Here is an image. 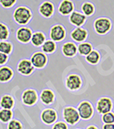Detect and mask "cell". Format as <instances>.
<instances>
[{"label":"cell","instance_id":"6da1fadb","mask_svg":"<svg viewBox=\"0 0 114 129\" xmlns=\"http://www.w3.org/2000/svg\"><path fill=\"white\" fill-rule=\"evenodd\" d=\"M12 17L16 23L24 26L31 20L33 13L28 7L19 6L14 10Z\"/></svg>","mask_w":114,"mask_h":129},{"label":"cell","instance_id":"7a4b0ae2","mask_svg":"<svg viewBox=\"0 0 114 129\" xmlns=\"http://www.w3.org/2000/svg\"><path fill=\"white\" fill-rule=\"evenodd\" d=\"M64 120L69 125H75L79 122L80 117L78 111L73 107H67L63 110Z\"/></svg>","mask_w":114,"mask_h":129},{"label":"cell","instance_id":"3957f363","mask_svg":"<svg viewBox=\"0 0 114 129\" xmlns=\"http://www.w3.org/2000/svg\"><path fill=\"white\" fill-rule=\"evenodd\" d=\"M94 28L97 34L103 35L110 30L111 28V22L108 18H97L94 23Z\"/></svg>","mask_w":114,"mask_h":129},{"label":"cell","instance_id":"277c9868","mask_svg":"<svg viewBox=\"0 0 114 129\" xmlns=\"http://www.w3.org/2000/svg\"><path fill=\"white\" fill-rule=\"evenodd\" d=\"M49 36L51 39L54 42L62 41L66 36V30L62 25H54L50 30Z\"/></svg>","mask_w":114,"mask_h":129},{"label":"cell","instance_id":"5b68a950","mask_svg":"<svg viewBox=\"0 0 114 129\" xmlns=\"http://www.w3.org/2000/svg\"><path fill=\"white\" fill-rule=\"evenodd\" d=\"M33 31L28 27L21 26L17 30L16 39L19 42L22 44H28L31 40Z\"/></svg>","mask_w":114,"mask_h":129},{"label":"cell","instance_id":"8992f818","mask_svg":"<svg viewBox=\"0 0 114 129\" xmlns=\"http://www.w3.org/2000/svg\"><path fill=\"white\" fill-rule=\"evenodd\" d=\"M30 62L35 68L41 69L46 66L47 63V57L44 53L37 52L31 56Z\"/></svg>","mask_w":114,"mask_h":129},{"label":"cell","instance_id":"52a82bcc","mask_svg":"<svg viewBox=\"0 0 114 129\" xmlns=\"http://www.w3.org/2000/svg\"><path fill=\"white\" fill-rule=\"evenodd\" d=\"M78 112L80 117L83 120H88L92 116L93 114V108L91 104L88 102L84 101L81 102L78 107Z\"/></svg>","mask_w":114,"mask_h":129},{"label":"cell","instance_id":"ba28073f","mask_svg":"<svg viewBox=\"0 0 114 129\" xmlns=\"http://www.w3.org/2000/svg\"><path fill=\"white\" fill-rule=\"evenodd\" d=\"M38 94L33 89H26L22 94V101L23 104L27 106H33L38 101Z\"/></svg>","mask_w":114,"mask_h":129},{"label":"cell","instance_id":"9c48e42d","mask_svg":"<svg viewBox=\"0 0 114 129\" xmlns=\"http://www.w3.org/2000/svg\"><path fill=\"white\" fill-rule=\"evenodd\" d=\"M17 69L20 74L24 76H29L33 72L35 68L31 63L30 60L28 59H23L18 62Z\"/></svg>","mask_w":114,"mask_h":129},{"label":"cell","instance_id":"30bf717a","mask_svg":"<svg viewBox=\"0 0 114 129\" xmlns=\"http://www.w3.org/2000/svg\"><path fill=\"white\" fill-rule=\"evenodd\" d=\"M54 5L50 1L43 2L38 7V12L40 15L46 18H51L54 13Z\"/></svg>","mask_w":114,"mask_h":129},{"label":"cell","instance_id":"8fae6325","mask_svg":"<svg viewBox=\"0 0 114 129\" xmlns=\"http://www.w3.org/2000/svg\"><path fill=\"white\" fill-rule=\"evenodd\" d=\"M40 118L43 123H44L46 125H51L55 123V121L57 119V113L53 109L48 108L44 110L41 112Z\"/></svg>","mask_w":114,"mask_h":129},{"label":"cell","instance_id":"7c38bea8","mask_svg":"<svg viewBox=\"0 0 114 129\" xmlns=\"http://www.w3.org/2000/svg\"><path fill=\"white\" fill-rule=\"evenodd\" d=\"M112 107V101L108 97H103L97 102L96 109L100 114H105L110 112Z\"/></svg>","mask_w":114,"mask_h":129},{"label":"cell","instance_id":"4fadbf2b","mask_svg":"<svg viewBox=\"0 0 114 129\" xmlns=\"http://www.w3.org/2000/svg\"><path fill=\"white\" fill-rule=\"evenodd\" d=\"M74 3L71 0H62L58 7L59 12L62 15H69L74 12Z\"/></svg>","mask_w":114,"mask_h":129},{"label":"cell","instance_id":"5bb4252c","mask_svg":"<svg viewBox=\"0 0 114 129\" xmlns=\"http://www.w3.org/2000/svg\"><path fill=\"white\" fill-rule=\"evenodd\" d=\"M82 84V81L80 78L77 75L75 74H72L69 75L66 81V85L67 87L70 89V90H77L78 88H80Z\"/></svg>","mask_w":114,"mask_h":129},{"label":"cell","instance_id":"9a60e30c","mask_svg":"<svg viewBox=\"0 0 114 129\" xmlns=\"http://www.w3.org/2000/svg\"><path fill=\"white\" fill-rule=\"evenodd\" d=\"M69 22L72 25L77 27H80L85 23L86 20V16L84 14H82L79 12L74 11L69 15Z\"/></svg>","mask_w":114,"mask_h":129},{"label":"cell","instance_id":"2e32d148","mask_svg":"<svg viewBox=\"0 0 114 129\" xmlns=\"http://www.w3.org/2000/svg\"><path fill=\"white\" fill-rule=\"evenodd\" d=\"M87 36V30L80 27H77V28L73 30L72 32L71 33L72 39L77 42H82L85 40Z\"/></svg>","mask_w":114,"mask_h":129},{"label":"cell","instance_id":"e0dca14e","mask_svg":"<svg viewBox=\"0 0 114 129\" xmlns=\"http://www.w3.org/2000/svg\"><path fill=\"white\" fill-rule=\"evenodd\" d=\"M30 41L35 47H40L46 41V36L41 31H36L33 33Z\"/></svg>","mask_w":114,"mask_h":129},{"label":"cell","instance_id":"ac0fdd59","mask_svg":"<svg viewBox=\"0 0 114 129\" xmlns=\"http://www.w3.org/2000/svg\"><path fill=\"white\" fill-rule=\"evenodd\" d=\"M55 95L53 92L50 89H43L40 95V99L41 102L46 105H51L54 100Z\"/></svg>","mask_w":114,"mask_h":129},{"label":"cell","instance_id":"d6986e66","mask_svg":"<svg viewBox=\"0 0 114 129\" xmlns=\"http://www.w3.org/2000/svg\"><path fill=\"white\" fill-rule=\"evenodd\" d=\"M13 76V71L7 66H2L0 68V82L6 83L11 80Z\"/></svg>","mask_w":114,"mask_h":129},{"label":"cell","instance_id":"ffe728a7","mask_svg":"<svg viewBox=\"0 0 114 129\" xmlns=\"http://www.w3.org/2000/svg\"><path fill=\"white\" fill-rule=\"evenodd\" d=\"M77 51V46L72 42H67L63 45L62 52L67 57H73L76 54Z\"/></svg>","mask_w":114,"mask_h":129},{"label":"cell","instance_id":"44dd1931","mask_svg":"<svg viewBox=\"0 0 114 129\" xmlns=\"http://www.w3.org/2000/svg\"><path fill=\"white\" fill-rule=\"evenodd\" d=\"M14 100L11 96L6 94L2 96L0 100V106L2 109L11 110L14 106Z\"/></svg>","mask_w":114,"mask_h":129},{"label":"cell","instance_id":"7402d4cb","mask_svg":"<svg viewBox=\"0 0 114 129\" xmlns=\"http://www.w3.org/2000/svg\"><path fill=\"white\" fill-rule=\"evenodd\" d=\"M56 47V44L54 41H53L52 40H47L41 46V49L43 52L46 53V54H51L55 51Z\"/></svg>","mask_w":114,"mask_h":129},{"label":"cell","instance_id":"603a6c76","mask_svg":"<svg viewBox=\"0 0 114 129\" xmlns=\"http://www.w3.org/2000/svg\"><path fill=\"white\" fill-rule=\"evenodd\" d=\"M82 11L85 16H90L95 12V7L90 2H85L82 5Z\"/></svg>","mask_w":114,"mask_h":129},{"label":"cell","instance_id":"cb8c5ba5","mask_svg":"<svg viewBox=\"0 0 114 129\" xmlns=\"http://www.w3.org/2000/svg\"><path fill=\"white\" fill-rule=\"evenodd\" d=\"M12 117V112L10 110L2 109L0 110V120L2 123H7L10 121Z\"/></svg>","mask_w":114,"mask_h":129},{"label":"cell","instance_id":"d4e9b609","mask_svg":"<svg viewBox=\"0 0 114 129\" xmlns=\"http://www.w3.org/2000/svg\"><path fill=\"white\" fill-rule=\"evenodd\" d=\"M12 51V44L7 41H0V52L9 55Z\"/></svg>","mask_w":114,"mask_h":129},{"label":"cell","instance_id":"484cf974","mask_svg":"<svg viewBox=\"0 0 114 129\" xmlns=\"http://www.w3.org/2000/svg\"><path fill=\"white\" fill-rule=\"evenodd\" d=\"M10 36V30L7 25L3 23H0V41H6Z\"/></svg>","mask_w":114,"mask_h":129},{"label":"cell","instance_id":"4316f807","mask_svg":"<svg viewBox=\"0 0 114 129\" xmlns=\"http://www.w3.org/2000/svg\"><path fill=\"white\" fill-rule=\"evenodd\" d=\"M77 49L79 53L82 55H88L92 52V46L89 43H82Z\"/></svg>","mask_w":114,"mask_h":129},{"label":"cell","instance_id":"83f0119b","mask_svg":"<svg viewBox=\"0 0 114 129\" xmlns=\"http://www.w3.org/2000/svg\"><path fill=\"white\" fill-rule=\"evenodd\" d=\"M99 59H100V55L96 51H92L86 57L87 61L91 64H96L98 62Z\"/></svg>","mask_w":114,"mask_h":129},{"label":"cell","instance_id":"f1b7e54d","mask_svg":"<svg viewBox=\"0 0 114 129\" xmlns=\"http://www.w3.org/2000/svg\"><path fill=\"white\" fill-rule=\"evenodd\" d=\"M102 120L105 124H111L114 123V114L113 112H107L103 114Z\"/></svg>","mask_w":114,"mask_h":129},{"label":"cell","instance_id":"f546056e","mask_svg":"<svg viewBox=\"0 0 114 129\" xmlns=\"http://www.w3.org/2000/svg\"><path fill=\"white\" fill-rule=\"evenodd\" d=\"M17 0H0V5L5 9H10L15 6Z\"/></svg>","mask_w":114,"mask_h":129},{"label":"cell","instance_id":"4dcf8cb0","mask_svg":"<svg viewBox=\"0 0 114 129\" xmlns=\"http://www.w3.org/2000/svg\"><path fill=\"white\" fill-rule=\"evenodd\" d=\"M7 129H23V125L17 120H12L7 125Z\"/></svg>","mask_w":114,"mask_h":129},{"label":"cell","instance_id":"1f68e13d","mask_svg":"<svg viewBox=\"0 0 114 129\" xmlns=\"http://www.w3.org/2000/svg\"><path fill=\"white\" fill-rule=\"evenodd\" d=\"M52 129H68L67 125L64 122H57L53 125Z\"/></svg>","mask_w":114,"mask_h":129},{"label":"cell","instance_id":"d6a6232c","mask_svg":"<svg viewBox=\"0 0 114 129\" xmlns=\"http://www.w3.org/2000/svg\"><path fill=\"white\" fill-rule=\"evenodd\" d=\"M8 60V55L0 52V65H4Z\"/></svg>","mask_w":114,"mask_h":129},{"label":"cell","instance_id":"836d02e7","mask_svg":"<svg viewBox=\"0 0 114 129\" xmlns=\"http://www.w3.org/2000/svg\"><path fill=\"white\" fill-rule=\"evenodd\" d=\"M103 129H114V123L111 124H104Z\"/></svg>","mask_w":114,"mask_h":129},{"label":"cell","instance_id":"e575fe53","mask_svg":"<svg viewBox=\"0 0 114 129\" xmlns=\"http://www.w3.org/2000/svg\"><path fill=\"white\" fill-rule=\"evenodd\" d=\"M87 129H98L97 127H95V126H94V125H90L89 127H87Z\"/></svg>","mask_w":114,"mask_h":129}]
</instances>
